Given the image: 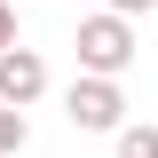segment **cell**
Segmentation results:
<instances>
[{
  "mask_svg": "<svg viewBox=\"0 0 158 158\" xmlns=\"http://www.w3.org/2000/svg\"><path fill=\"white\" fill-rule=\"evenodd\" d=\"M63 118H71L79 135H118V127H127V87H118V79L79 71L71 87H63Z\"/></svg>",
  "mask_w": 158,
  "mask_h": 158,
  "instance_id": "7a4b0ae2",
  "label": "cell"
},
{
  "mask_svg": "<svg viewBox=\"0 0 158 158\" xmlns=\"http://www.w3.org/2000/svg\"><path fill=\"white\" fill-rule=\"evenodd\" d=\"M48 95V56H40V48H0V103H8V111H32V103Z\"/></svg>",
  "mask_w": 158,
  "mask_h": 158,
  "instance_id": "3957f363",
  "label": "cell"
},
{
  "mask_svg": "<svg viewBox=\"0 0 158 158\" xmlns=\"http://www.w3.org/2000/svg\"><path fill=\"white\" fill-rule=\"evenodd\" d=\"M71 48H79V71H95V79H127V71H135V56H142V32H135V16L95 8V16H79Z\"/></svg>",
  "mask_w": 158,
  "mask_h": 158,
  "instance_id": "6da1fadb",
  "label": "cell"
},
{
  "mask_svg": "<svg viewBox=\"0 0 158 158\" xmlns=\"http://www.w3.org/2000/svg\"><path fill=\"white\" fill-rule=\"evenodd\" d=\"M103 8H111V16H150L158 0H103Z\"/></svg>",
  "mask_w": 158,
  "mask_h": 158,
  "instance_id": "8992f818",
  "label": "cell"
},
{
  "mask_svg": "<svg viewBox=\"0 0 158 158\" xmlns=\"http://www.w3.org/2000/svg\"><path fill=\"white\" fill-rule=\"evenodd\" d=\"M0 48H16V8L0 0Z\"/></svg>",
  "mask_w": 158,
  "mask_h": 158,
  "instance_id": "52a82bcc",
  "label": "cell"
},
{
  "mask_svg": "<svg viewBox=\"0 0 158 158\" xmlns=\"http://www.w3.org/2000/svg\"><path fill=\"white\" fill-rule=\"evenodd\" d=\"M24 142H32V127H24V111H8V103H0V158H16Z\"/></svg>",
  "mask_w": 158,
  "mask_h": 158,
  "instance_id": "5b68a950",
  "label": "cell"
},
{
  "mask_svg": "<svg viewBox=\"0 0 158 158\" xmlns=\"http://www.w3.org/2000/svg\"><path fill=\"white\" fill-rule=\"evenodd\" d=\"M118 158H158V127L150 118H127L118 127Z\"/></svg>",
  "mask_w": 158,
  "mask_h": 158,
  "instance_id": "277c9868",
  "label": "cell"
}]
</instances>
